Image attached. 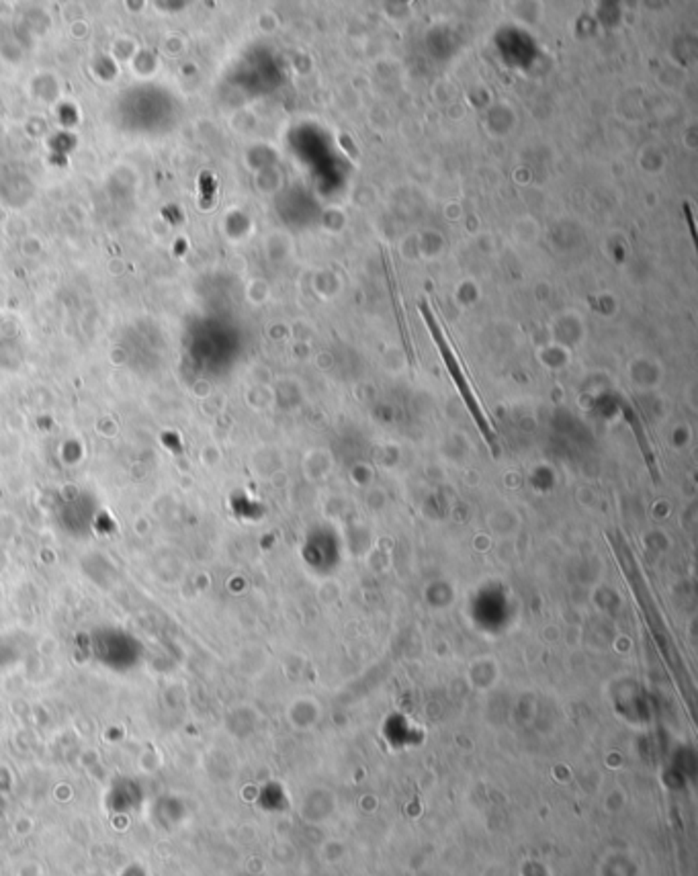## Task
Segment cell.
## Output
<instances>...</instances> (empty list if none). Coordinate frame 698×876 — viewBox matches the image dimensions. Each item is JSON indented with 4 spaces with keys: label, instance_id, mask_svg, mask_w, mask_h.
I'll use <instances>...</instances> for the list:
<instances>
[{
    "label": "cell",
    "instance_id": "cell-1",
    "mask_svg": "<svg viewBox=\"0 0 698 876\" xmlns=\"http://www.w3.org/2000/svg\"><path fill=\"white\" fill-rule=\"evenodd\" d=\"M420 311H422L424 322H426V326H428V330H430V334H433V338H435V342H437L438 351H440L442 358H444V365H446V369H448V375H451V377H453V381L457 383L459 392H461V395H463L465 405L469 408L471 416L475 418V422H478V426H480L481 435H483L485 440L489 442V446H494V430H491V426H489V422H487L485 414L481 412L480 403H478L475 395H473V392H471V387H469V383H467V379H465V375H463V371H461V367H459V362H457L455 352L451 351V347H448L446 338L442 336V330H440V326L437 324L435 313L430 311V307H428L426 301H422V304H420Z\"/></svg>",
    "mask_w": 698,
    "mask_h": 876
},
{
    "label": "cell",
    "instance_id": "cell-2",
    "mask_svg": "<svg viewBox=\"0 0 698 876\" xmlns=\"http://www.w3.org/2000/svg\"><path fill=\"white\" fill-rule=\"evenodd\" d=\"M684 211H686V219H688V225H690V234H692V240H697V227H695V218H692V209H690V205H688V203H686Z\"/></svg>",
    "mask_w": 698,
    "mask_h": 876
}]
</instances>
